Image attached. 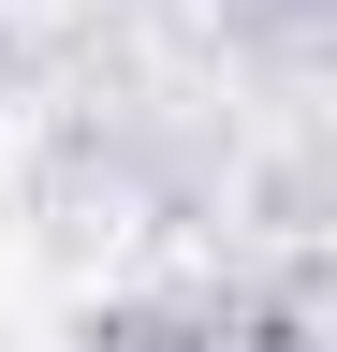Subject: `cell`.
Wrapping results in <instances>:
<instances>
[{
    "instance_id": "obj_1",
    "label": "cell",
    "mask_w": 337,
    "mask_h": 352,
    "mask_svg": "<svg viewBox=\"0 0 337 352\" xmlns=\"http://www.w3.org/2000/svg\"><path fill=\"white\" fill-rule=\"evenodd\" d=\"M103 352H235V338H220V323H117Z\"/></svg>"
}]
</instances>
